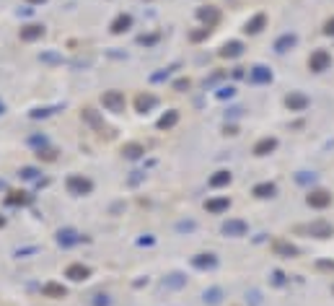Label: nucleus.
I'll use <instances>...</instances> for the list:
<instances>
[{
	"instance_id": "obj_1",
	"label": "nucleus",
	"mask_w": 334,
	"mask_h": 306,
	"mask_svg": "<svg viewBox=\"0 0 334 306\" xmlns=\"http://www.w3.org/2000/svg\"><path fill=\"white\" fill-rule=\"evenodd\" d=\"M329 65H332V55L327 50H316V52H311V58H308V67L314 73H324L329 70Z\"/></svg>"
},
{
	"instance_id": "obj_2",
	"label": "nucleus",
	"mask_w": 334,
	"mask_h": 306,
	"mask_svg": "<svg viewBox=\"0 0 334 306\" xmlns=\"http://www.w3.org/2000/svg\"><path fill=\"white\" fill-rule=\"evenodd\" d=\"M67 189H70L73 195H88V192L94 189V182L86 179V177H80V174H73L67 179Z\"/></svg>"
},
{
	"instance_id": "obj_3",
	"label": "nucleus",
	"mask_w": 334,
	"mask_h": 306,
	"mask_svg": "<svg viewBox=\"0 0 334 306\" xmlns=\"http://www.w3.org/2000/svg\"><path fill=\"white\" fill-rule=\"evenodd\" d=\"M101 104L107 107L109 112H117V115H119V112H124V94L122 91H107L101 96Z\"/></svg>"
},
{
	"instance_id": "obj_4",
	"label": "nucleus",
	"mask_w": 334,
	"mask_h": 306,
	"mask_svg": "<svg viewBox=\"0 0 334 306\" xmlns=\"http://www.w3.org/2000/svg\"><path fill=\"white\" fill-rule=\"evenodd\" d=\"M221 231H223L225 236H233V239H238V236H246L249 226H246V221H238V218H228V221L221 226Z\"/></svg>"
},
{
	"instance_id": "obj_5",
	"label": "nucleus",
	"mask_w": 334,
	"mask_h": 306,
	"mask_svg": "<svg viewBox=\"0 0 334 306\" xmlns=\"http://www.w3.org/2000/svg\"><path fill=\"white\" fill-rule=\"evenodd\" d=\"M306 202H308L311 208H319V210H321V208H329V205H332V195H329L327 189H314V192L306 197Z\"/></svg>"
},
{
	"instance_id": "obj_6",
	"label": "nucleus",
	"mask_w": 334,
	"mask_h": 306,
	"mask_svg": "<svg viewBox=\"0 0 334 306\" xmlns=\"http://www.w3.org/2000/svg\"><path fill=\"white\" fill-rule=\"evenodd\" d=\"M306 231H308L311 236H316V239H329V236L334 234L332 223H327V221H314V223H308Z\"/></svg>"
},
{
	"instance_id": "obj_7",
	"label": "nucleus",
	"mask_w": 334,
	"mask_h": 306,
	"mask_svg": "<svg viewBox=\"0 0 334 306\" xmlns=\"http://www.w3.org/2000/svg\"><path fill=\"white\" fill-rule=\"evenodd\" d=\"M285 104H287V109H290V112H303L308 107V96L301 94V91H290V94H287V99H285Z\"/></svg>"
},
{
	"instance_id": "obj_8",
	"label": "nucleus",
	"mask_w": 334,
	"mask_h": 306,
	"mask_svg": "<svg viewBox=\"0 0 334 306\" xmlns=\"http://www.w3.org/2000/svg\"><path fill=\"white\" fill-rule=\"evenodd\" d=\"M249 81L251 83H270L272 81V70H270V67H264V65H254L249 70Z\"/></svg>"
},
{
	"instance_id": "obj_9",
	"label": "nucleus",
	"mask_w": 334,
	"mask_h": 306,
	"mask_svg": "<svg viewBox=\"0 0 334 306\" xmlns=\"http://www.w3.org/2000/svg\"><path fill=\"white\" fill-rule=\"evenodd\" d=\"M228 208H231V200H228V197H213V200H207L205 202V210L207 213H225Z\"/></svg>"
},
{
	"instance_id": "obj_10",
	"label": "nucleus",
	"mask_w": 334,
	"mask_h": 306,
	"mask_svg": "<svg viewBox=\"0 0 334 306\" xmlns=\"http://www.w3.org/2000/svg\"><path fill=\"white\" fill-rule=\"evenodd\" d=\"M65 275L70 278V280H75V283H80V280H86L88 275H91V270L86 267V265H80V262H75V265H70L65 270Z\"/></svg>"
},
{
	"instance_id": "obj_11",
	"label": "nucleus",
	"mask_w": 334,
	"mask_h": 306,
	"mask_svg": "<svg viewBox=\"0 0 334 306\" xmlns=\"http://www.w3.org/2000/svg\"><path fill=\"white\" fill-rule=\"evenodd\" d=\"M156 104H158V99H156L153 94H140V96L135 99V109L143 112V115H145V112H151Z\"/></svg>"
},
{
	"instance_id": "obj_12",
	"label": "nucleus",
	"mask_w": 334,
	"mask_h": 306,
	"mask_svg": "<svg viewBox=\"0 0 334 306\" xmlns=\"http://www.w3.org/2000/svg\"><path fill=\"white\" fill-rule=\"evenodd\" d=\"M192 265L197 267V270H213L218 265V257L215 254H197L192 259Z\"/></svg>"
},
{
	"instance_id": "obj_13",
	"label": "nucleus",
	"mask_w": 334,
	"mask_h": 306,
	"mask_svg": "<svg viewBox=\"0 0 334 306\" xmlns=\"http://www.w3.org/2000/svg\"><path fill=\"white\" fill-rule=\"evenodd\" d=\"M42 37H44V26H39V24H31V26L21 29V39L24 42H34V39H42Z\"/></svg>"
},
{
	"instance_id": "obj_14",
	"label": "nucleus",
	"mask_w": 334,
	"mask_h": 306,
	"mask_svg": "<svg viewBox=\"0 0 334 306\" xmlns=\"http://www.w3.org/2000/svg\"><path fill=\"white\" fill-rule=\"evenodd\" d=\"M197 16H200V18H202V21H205V24L210 26V29L218 24V18H221V13H218V8H213V5L200 8V10H197Z\"/></svg>"
},
{
	"instance_id": "obj_15",
	"label": "nucleus",
	"mask_w": 334,
	"mask_h": 306,
	"mask_svg": "<svg viewBox=\"0 0 334 306\" xmlns=\"http://www.w3.org/2000/svg\"><path fill=\"white\" fill-rule=\"evenodd\" d=\"M275 252H278L280 257H298L301 249H298L295 244H290V242H275Z\"/></svg>"
},
{
	"instance_id": "obj_16",
	"label": "nucleus",
	"mask_w": 334,
	"mask_h": 306,
	"mask_svg": "<svg viewBox=\"0 0 334 306\" xmlns=\"http://www.w3.org/2000/svg\"><path fill=\"white\" fill-rule=\"evenodd\" d=\"M275 148H278V138H262V140L254 145V153H257V156H267V153H272Z\"/></svg>"
},
{
	"instance_id": "obj_17",
	"label": "nucleus",
	"mask_w": 334,
	"mask_h": 306,
	"mask_svg": "<svg viewBox=\"0 0 334 306\" xmlns=\"http://www.w3.org/2000/svg\"><path fill=\"white\" fill-rule=\"evenodd\" d=\"M264 26H267V16H264V13H257L254 18H251V21H246V34H259Z\"/></svg>"
},
{
	"instance_id": "obj_18",
	"label": "nucleus",
	"mask_w": 334,
	"mask_h": 306,
	"mask_svg": "<svg viewBox=\"0 0 334 306\" xmlns=\"http://www.w3.org/2000/svg\"><path fill=\"white\" fill-rule=\"evenodd\" d=\"M130 26H132V16H130V13H122V16H117V18L111 21V31H114V34L127 31Z\"/></svg>"
},
{
	"instance_id": "obj_19",
	"label": "nucleus",
	"mask_w": 334,
	"mask_h": 306,
	"mask_svg": "<svg viewBox=\"0 0 334 306\" xmlns=\"http://www.w3.org/2000/svg\"><path fill=\"white\" fill-rule=\"evenodd\" d=\"M231 172H215L213 177H210V187L213 189H221V187H228V184H231Z\"/></svg>"
},
{
	"instance_id": "obj_20",
	"label": "nucleus",
	"mask_w": 334,
	"mask_h": 306,
	"mask_svg": "<svg viewBox=\"0 0 334 306\" xmlns=\"http://www.w3.org/2000/svg\"><path fill=\"white\" fill-rule=\"evenodd\" d=\"M241 52H244V44L241 42H225L221 50V58H238Z\"/></svg>"
},
{
	"instance_id": "obj_21",
	"label": "nucleus",
	"mask_w": 334,
	"mask_h": 306,
	"mask_svg": "<svg viewBox=\"0 0 334 306\" xmlns=\"http://www.w3.org/2000/svg\"><path fill=\"white\" fill-rule=\"evenodd\" d=\"M295 42H298L295 34H282V37L275 42V50H278V52H287L290 47H295Z\"/></svg>"
},
{
	"instance_id": "obj_22",
	"label": "nucleus",
	"mask_w": 334,
	"mask_h": 306,
	"mask_svg": "<svg viewBox=\"0 0 334 306\" xmlns=\"http://www.w3.org/2000/svg\"><path fill=\"white\" fill-rule=\"evenodd\" d=\"M42 293H44V296H50V299H65L67 291L62 286H57V283H47V286L42 288Z\"/></svg>"
},
{
	"instance_id": "obj_23",
	"label": "nucleus",
	"mask_w": 334,
	"mask_h": 306,
	"mask_svg": "<svg viewBox=\"0 0 334 306\" xmlns=\"http://www.w3.org/2000/svg\"><path fill=\"white\" fill-rule=\"evenodd\" d=\"M275 192H278V187H275L272 182H262V184L254 187V195L262 197V200H264V197H275Z\"/></svg>"
},
{
	"instance_id": "obj_24",
	"label": "nucleus",
	"mask_w": 334,
	"mask_h": 306,
	"mask_svg": "<svg viewBox=\"0 0 334 306\" xmlns=\"http://www.w3.org/2000/svg\"><path fill=\"white\" fill-rule=\"evenodd\" d=\"M83 120H86V122H91V124H94L96 130H101V132L107 130V124H104V120H101V117L96 115L94 109H83Z\"/></svg>"
},
{
	"instance_id": "obj_25",
	"label": "nucleus",
	"mask_w": 334,
	"mask_h": 306,
	"mask_svg": "<svg viewBox=\"0 0 334 306\" xmlns=\"http://www.w3.org/2000/svg\"><path fill=\"white\" fill-rule=\"evenodd\" d=\"M176 122H179V112H166V115L158 120V127L166 130V127H174Z\"/></svg>"
},
{
	"instance_id": "obj_26",
	"label": "nucleus",
	"mask_w": 334,
	"mask_h": 306,
	"mask_svg": "<svg viewBox=\"0 0 334 306\" xmlns=\"http://www.w3.org/2000/svg\"><path fill=\"white\" fill-rule=\"evenodd\" d=\"M57 242H60L62 246H73V244L78 242V236H75V231H73V229H65V231H60Z\"/></svg>"
},
{
	"instance_id": "obj_27",
	"label": "nucleus",
	"mask_w": 334,
	"mask_h": 306,
	"mask_svg": "<svg viewBox=\"0 0 334 306\" xmlns=\"http://www.w3.org/2000/svg\"><path fill=\"white\" fill-rule=\"evenodd\" d=\"M122 153L127 156V158H137V156L145 153V151H143V145H140V143H127V145L122 148Z\"/></svg>"
},
{
	"instance_id": "obj_28",
	"label": "nucleus",
	"mask_w": 334,
	"mask_h": 306,
	"mask_svg": "<svg viewBox=\"0 0 334 306\" xmlns=\"http://www.w3.org/2000/svg\"><path fill=\"white\" fill-rule=\"evenodd\" d=\"M184 283H187V278H184V275H179V273H174V275H168V278H166V283H164V286H166V288H181Z\"/></svg>"
},
{
	"instance_id": "obj_29",
	"label": "nucleus",
	"mask_w": 334,
	"mask_h": 306,
	"mask_svg": "<svg viewBox=\"0 0 334 306\" xmlns=\"http://www.w3.org/2000/svg\"><path fill=\"white\" fill-rule=\"evenodd\" d=\"M221 296H223V291H221V288H210V291H205V304H221Z\"/></svg>"
},
{
	"instance_id": "obj_30",
	"label": "nucleus",
	"mask_w": 334,
	"mask_h": 306,
	"mask_svg": "<svg viewBox=\"0 0 334 306\" xmlns=\"http://www.w3.org/2000/svg\"><path fill=\"white\" fill-rule=\"evenodd\" d=\"M207 34H210V26H202V29H197V31H192L189 39H192V42H202V39H207Z\"/></svg>"
},
{
	"instance_id": "obj_31",
	"label": "nucleus",
	"mask_w": 334,
	"mask_h": 306,
	"mask_svg": "<svg viewBox=\"0 0 334 306\" xmlns=\"http://www.w3.org/2000/svg\"><path fill=\"white\" fill-rule=\"evenodd\" d=\"M8 202H10V205H18V202H26V197H24V192H10Z\"/></svg>"
},
{
	"instance_id": "obj_32",
	"label": "nucleus",
	"mask_w": 334,
	"mask_h": 306,
	"mask_svg": "<svg viewBox=\"0 0 334 306\" xmlns=\"http://www.w3.org/2000/svg\"><path fill=\"white\" fill-rule=\"evenodd\" d=\"M236 91H233V88L231 86H228V88H221V91H218V99H231Z\"/></svg>"
},
{
	"instance_id": "obj_33",
	"label": "nucleus",
	"mask_w": 334,
	"mask_h": 306,
	"mask_svg": "<svg viewBox=\"0 0 334 306\" xmlns=\"http://www.w3.org/2000/svg\"><path fill=\"white\" fill-rule=\"evenodd\" d=\"M21 177H24V179H34V177H37V169H21Z\"/></svg>"
},
{
	"instance_id": "obj_34",
	"label": "nucleus",
	"mask_w": 334,
	"mask_h": 306,
	"mask_svg": "<svg viewBox=\"0 0 334 306\" xmlns=\"http://www.w3.org/2000/svg\"><path fill=\"white\" fill-rule=\"evenodd\" d=\"M324 31L329 34V37H334V18H329V21H327V26H324Z\"/></svg>"
},
{
	"instance_id": "obj_35",
	"label": "nucleus",
	"mask_w": 334,
	"mask_h": 306,
	"mask_svg": "<svg viewBox=\"0 0 334 306\" xmlns=\"http://www.w3.org/2000/svg\"><path fill=\"white\" fill-rule=\"evenodd\" d=\"M176 88H179V91H184V88H189V81H187V78H179V81H176Z\"/></svg>"
},
{
	"instance_id": "obj_36",
	"label": "nucleus",
	"mask_w": 334,
	"mask_h": 306,
	"mask_svg": "<svg viewBox=\"0 0 334 306\" xmlns=\"http://www.w3.org/2000/svg\"><path fill=\"white\" fill-rule=\"evenodd\" d=\"M176 229H179V231H192V229H194V223H192V221H189V223H179Z\"/></svg>"
},
{
	"instance_id": "obj_37",
	"label": "nucleus",
	"mask_w": 334,
	"mask_h": 306,
	"mask_svg": "<svg viewBox=\"0 0 334 306\" xmlns=\"http://www.w3.org/2000/svg\"><path fill=\"white\" fill-rule=\"evenodd\" d=\"M3 109H5V107H3V101H0V115H3Z\"/></svg>"
},
{
	"instance_id": "obj_38",
	"label": "nucleus",
	"mask_w": 334,
	"mask_h": 306,
	"mask_svg": "<svg viewBox=\"0 0 334 306\" xmlns=\"http://www.w3.org/2000/svg\"><path fill=\"white\" fill-rule=\"evenodd\" d=\"M29 3H44V0H29Z\"/></svg>"
},
{
	"instance_id": "obj_39",
	"label": "nucleus",
	"mask_w": 334,
	"mask_h": 306,
	"mask_svg": "<svg viewBox=\"0 0 334 306\" xmlns=\"http://www.w3.org/2000/svg\"><path fill=\"white\" fill-rule=\"evenodd\" d=\"M3 223H5V221H3V215H0V226H3Z\"/></svg>"
}]
</instances>
